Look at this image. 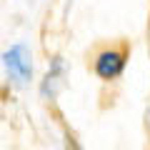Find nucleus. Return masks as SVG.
I'll return each mask as SVG.
<instances>
[{
    "instance_id": "obj_1",
    "label": "nucleus",
    "mask_w": 150,
    "mask_h": 150,
    "mask_svg": "<svg viewBox=\"0 0 150 150\" xmlns=\"http://www.w3.org/2000/svg\"><path fill=\"white\" fill-rule=\"evenodd\" d=\"M3 68H5L8 78L18 88L28 85L33 80V63H30V50H28V45H23V43L10 45L3 53Z\"/></svg>"
},
{
    "instance_id": "obj_2",
    "label": "nucleus",
    "mask_w": 150,
    "mask_h": 150,
    "mask_svg": "<svg viewBox=\"0 0 150 150\" xmlns=\"http://www.w3.org/2000/svg\"><path fill=\"white\" fill-rule=\"evenodd\" d=\"M123 70H125V55L120 50H105V53L98 55V60H95L98 78H103V80H115V78L123 75Z\"/></svg>"
},
{
    "instance_id": "obj_3",
    "label": "nucleus",
    "mask_w": 150,
    "mask_h": 150,
    "mask_svg": "<svg viewBox=\"0 0 150 150\" xmlns=\"http://www.w3.org/2000/svg\"><path fill=\"white\" fill-rule=\"evenodd\" d=\"M63 75H65L63 58H53V63H50L43 83H40V95L48 98V100H53V98L58 95V88H60V83H63Z\"/></svg>"
}]
</instances>
